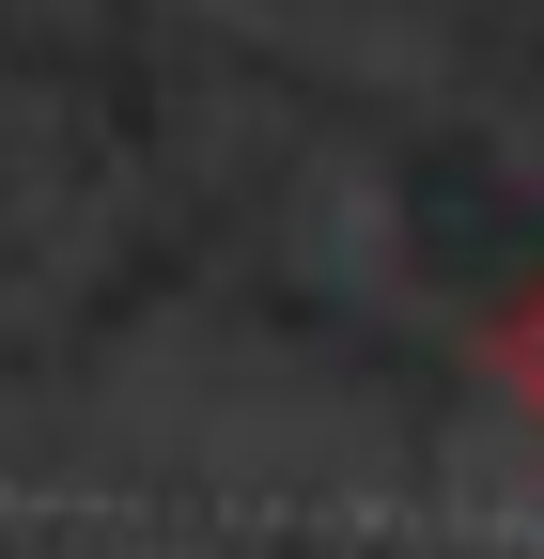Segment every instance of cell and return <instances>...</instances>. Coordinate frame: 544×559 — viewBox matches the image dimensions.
I'll list each match as a JSON object with an SVG mask.
<instances>
[{"instance_id":"6da1fadb","label":"cell","mask_w":544,"mask_h":559,"mask_svg":"<svg viewBox=\"0 0 544 559\" xmlns=\"http://www.w3.org/2000/svg\"><path fill=\"white\" fill-rule=\"evenodd\" d=\"M498 389H513V404L544 419V280H529L513 311H498Z\"/></svg>"}]
</instances>
